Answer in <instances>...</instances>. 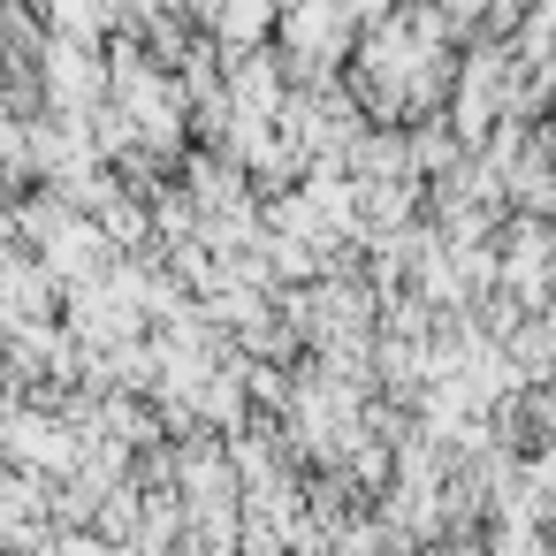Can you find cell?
Instances as JSON below:
<instances>
[{
    "mask_svg": "<svg viewBox=\"0 0 556 556\" xmlns=\"http://www.w3.org/2000/svg\"><path fill=\"white\" fill-rule=\"evenodd\" d=\"M0 457L24 465V472H39V480H70L85 465V442L54 412H24L16 404V412H0Z\"/></svg>",
    "mask_w": 556,
    "mask_h": 556,
    "instance_id": "cell-1",
    "label": "cell"
},
{
    "mask_svg": "<svg viewBox=\"0 0 556 556\" xmlns=\"http://www.w3.org/2000/svg\"><path fill=\"white\" fill-rule=\"evenodd\" d=\"M199 24L222 54H252L275 31V0H199Z\"/></svg>",
    "mask_w": 556,
    "mask_h": 556,
    "instance_id": "cell-2",
    "label": "cell"
}]
</instances>
